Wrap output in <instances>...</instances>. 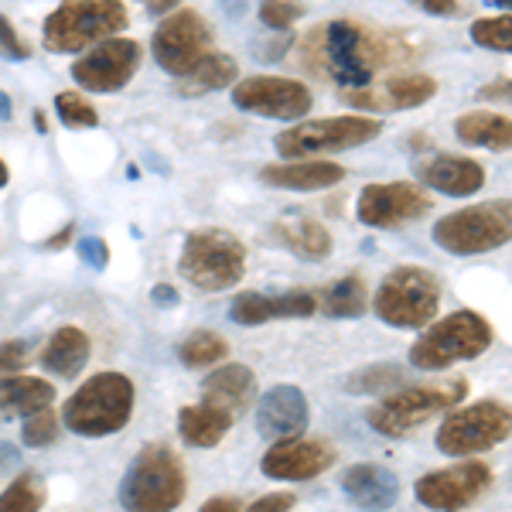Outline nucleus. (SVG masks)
<instances>
[{
  "mask_svg": "<svg viewBox=\"0 0 512 512\" xmlns=\"http://www.w3.org/2000/svg\"><path fill=\"white\" fill-rule=\"evenodd\" d=\"M335 458L338 454L332 444L294 437V441H280L263 454L260 472L267 478H277V482H308V478L328 472L335 465Z\"/></svg>",
  "mask_w": 512,
  "mask_h": 512,
  "instance_id": "nucleus-18",
  "label": "nucleus"
},
{
  "mask_svg": "<svg viewBox=\"0 0 512 512\" xmlns=\"http://www.w3.org/2000/svg\"><path fill=\"white\" fill-rule=\"evenodd\" d=\"M512 434V407L499 400H478L472 407L448 410L437 427V451L448 458H468V454L492 451Z\"/></svg>",
  "mask_w": 512,
  "mask_h": 512,
  "instance_id": "nucleus-11",
  "label": "nucleus"
},
{
  "mask_svg": "<svg viewBox=\"0 0 512 512\" xmlns=\"http://www.w3.org/2000/svg\"><path fill=\"white\" fill-rule=\"evenodd\" d=\"M492 489V468L485 461H465L451 468H437L417 478L414 495L420 506L437 512H461Z\"/></svg>",
  "mask_w": 512,
  "mask_h": 512,
  "instance_id": "nucleus-12",
  "label": "nucleus"
},
{
  "mask_svg": "<svg viewBox=\"0 0 512 512\" xmlns=\"http://www.w3.org/2000/svg\"><path fill=\"white\" fill-rule=\"evenodd\" d=\"M151 301H154V304H161V308H175L181 297H178V291H175L171 284H158V287L151 291Z\"/></svg>",
  "mask_w": 512,
  "mask_h": 512,
  "instance_id": "nucleus-46",
  "label": "nucleus"
},
{
  "mask_svg": "<svg viewBox=\"0 0 512 512\" xmlns=\"http://www.w3.org/2000/svg\"><path fill=\"white\" fill-rule=\"evenodd\" d=\"M14 461H18V451H14L11 444H0V468L14 465Z\"/></svg>",
  "mask_w": 512,
  "mask_h": 512,
  "instance_id": "nucleus-48",
  "label": "nucleus"
},
{
  "mask_svg": "<svg viewBox=\"0 0 512 512\" xmlns=\"http://www.w3.org/2000/svg\"><path fill=\"white\" fill-rule=\"evenodd\" d=\"M420 185H427L431 192L451 195V198H468L485 188V168L472 158H458V154H437L417 164Z\"/></svg>",
  "mask_w": 512,
  "mask_h": 512,
  "instance_id": "nucleus-21",
  "label": "nucleus"
},
{
  "mask_svg": "<svg viewBox=\"0 0 512 512\" xmlns=\"http://www.w3.org/2000/svg\"><path fill=\"white\" fill-rule=\"evenodd\" d=\"M89 352H93L89 335L76 325H65L41 349V366L62 379H76L82 373V366L89 362Z\"/></svg>",
  "mask_w": 512,
  "mask_h": 512,
  "instance_id": "nucleus-25",
  "label": "nucleus"
},
{
  "mask_svg": "<svg viewBox=\"0 0 512 512\" xmlns=\"http://www.w3.org/2000/svg\"><path fill=\"white\" fill-rule=\"evenodd\" d=\"M134 383L123 373H96L65 400L62 424L79 437L120 434L134 414Z\"/></svg>",
  "mask_w": 512,
  "mask_h": 512,
  "instance_id": "nucleus-2",
  "label": "nucleus"
},
{
  "mask_svg": "<svg viewBox=\"0 0 512 512\" xmlns=\"http://www.w3.org/2000/svg\"><path fill=\"white\" fill-rule=\"evenodd\" d=\"M274 239L284 250H291L301 260H325L332 253V233H328L321 222L315 219H291V222H277L274 226Z\"/></svg>",
  "mask_w": 512,
  "mask_h": 512,
  "instance_id": "nucleus-30",
  "label": "nucleus"
},
{
  "mask_svg": "<svg viewBox=\"0 0 512 512\" xmlns=\"http://www.w3.org/2000/svg\"><path fill=\"white\" fill-rule=\"evenodd\" d=\"M454 137L465 147H485V151H512V120L492 110H475L454 120Z\"/></svg>",
  "mask_w": 512,
  "mask_h": 512,
  "instance_id": "nucleus-27",
  "label": "nucleus"
},
{
  "mask_svg": "<svg viewBox=\"0 0 512 512\" xmlns=\"http://www.w3.org/2000/svg\"><path fill=\"white\" fill-rule=\"evenodd\" d=\"M297 502L294 492H274V495H260L256 502H250L243 512H291Z\"/></svg>",
  "mask_w": 512,
  "mask_h": 512,
  "instance_id": "nucleus-42",
  "label": "nucleus"
},
{
  "mask_svg": "<svg viewBox=\"0 0 512 512\" xmlns=\"http://www.w3.org/2000/svg\"><path fill=\"white\" fill-rule=\"evenodd\" d=\"M362 226L373 229H396L407 226L431 212V198L414 181H390V185H366L355 202Z\"/></svg>",
  "mask_w": 512,
  "mask_h": 512,
  "instance_id": "nucleus-16",
  "label": "nucleus"
},
{
  "mask_svg": "<svg viewBox=\"0 0 512 512\" xmlns=\"http://www.w3.org/2000/svg\"><path fill=\"white\" fill-rule=\"evenodd\" d=\"M185 465L168 444H147L120 482L123 512H171L185 502Z\"/></svg>",
  "mask_w": 512,
  "mask_h": 512,
  "instance_id": "nucleus-3",
  "label": "nucleus"
},
{
  "mask_svg": "<svg viewBox=\"0 0 512 512\" xmlns=\"http://www.w3.org/2000/svg\"><path fill=\"white\" fill-rule=\"evenodd\" d=\"M304 4L301 0H260V21L274 31H287L301 21Z\"/></svg>",
  "mask_w": 512,
  "mask_h": 512,
  "instance_id": "nucleus-38",
  "label": "nucleus"
},
{
  "mask_svg": "<svg viewBox=\"0 0 512 512\" xmlns=\"http://www.w3.org/2000/svg\"><path fill=\"white\" fill-rule=\"evenodd\" d=\"M253 396H256V376L243 362H226V366L212 369L202 379V403H212V407L226 410L233 417L250 407Z\"/></svg>",
  "mask_w": 512,
  "mask_h": 512,
  "instance_id": "nucleus-22",
  "label": "nucleus"
},
{
  "mask_svg": "<svg viewBox=\"0 0 512 512\" xmlns=\"http://www.w3.org/2000/svg\"><path fill=\"white\" fill-rule=\"evenodd\" d=\"M140 4H144L151 14H168V11H175L181 0H140Z\"/></svg>",
  "mask_w": 512,
  "mask_h": 512,
  "instance_id": "nucleus-47",
  "label": "nucleus"
},
{
  "mask_svg": "<svg viewBox=\"0 0 512 512\" xmlns=\"http://www.w3.org/2000/svg\"><path fill=\"white\" fill-rule=\"evenodd\" d=\"M342 492L349 495L359 509L383 512L393 509L400 499V478L383 465H352L342 475Z\"/></svg>",
  "mask_w": 512,
  "mask_h": 512,
  "instance_id": "nucleus-23",
  "label": "nucleus"
},
{
  "mask_svg": "<svg viewBox=\"0 0 512 512\" xmlns=\"http://www.w3.org/2000/svg\"><path fill=\"white\" fill-rule=\"evenodd\" d=\"M45 506V482L38 472H21L0 492V512H41Z\"/></svg>",
  "mask_w": 512,
  "mask_h": 512,
  "instance_id": "nucleus-32",
  "label": "nucleus"
},
{
  "mask_svg": "<svg viewBox=\"0 0 512 512\" xmlns=\"http://www.w3.org/2000/svg\"><path fill=\"white\" fill-rule=\"evenodd\" d=\"M345 178L342 164L332 161H291V164H267L260 171V181L284 192H321Z\"/></svg>",
  "mask_w": 512,
  "mask_h": 512,
  "instance_id": "nucleus-24",
  "label": "nucleus"
},
{
  "mask_svg": "<svg viewBox=\"0 0 512 512\" xmlns=\"http://www.w3.org/2000/svg\"><path fill=\"white\" fill-rule=\"evenodd\" d=\"M311 417L308 396L297 386H274L260 396L256 403V431H260L263 441L280 444V441H294V437L304 434Z\"/></svg>",
  "mask_w": 512,
  "mask_h": 512,
  "instance_id": "nucleus-19",
  "label": "nucleus"
},
{
  "mask_svg": "<svg viewBox=\"0 0 512 512\" xmlns=\"http://www.w3.org/2000/svg\"><path fill=\"white\" fill-rule=\"evenodd\" d=\"M472 41L489 52H512V14L502 18H478L472 24Z\"/></svg>",
  "mask_w": 512,
  "mask_h": 512,
  "instance_id": "nucleus-36",
  "label": "nucleus"
},
{
  "mask_svg": "<svg viewBox=\"0 0 512 512\" xmlns=\"http://www.w3.org/2000/svg\"><path fill=\"white\" fill-rule=\"evenodd\" d=\"M373 311L390 328H427L441 311V280L427 267H396L379 284Z\"/></svg>",
  "mask_w": 512,
  "mask_h": 512,
  "instance_id": "nucleus-8",
  "label": "nucleus"
},
{
  "mask_svg": "<svg viewBox=\"0 0 512 512\" xmlns=\"http://www.w3.org/2000/svg\"><path fill=\"white\" fill-rule=\"evenodd\" d=\"M407 41L373 31L359 21L338 18L315 28L304 41V59L321 79H332L335 86L349 89H369L379 72L410 59Z\"/></svg>",
  "mask_w": 512,
  "mask_h": 512,
  "instance_id": "nucleus-1",
  "label": "nucleus"
},
{
  "mask_svg": "<svg viewBox=\"0 0 512 512\" xmlns=\"http://www.w3.org/2000/svg\"><path fill=\"white\" fill-rule=\"evenodd\" d=\"M59 414L55 410H38V414H31V417H24V424H21V441L28 444V448H52L55 444V437H59Z\"/></svg>",
  "mask_w": 512,
  "mask_h": 512,
  "instance_id": "nucleus-37",
  "label": "nucleus"
},
{
  "mask_svg": "<svg viewBox=\"0 0 512 512\" xmlns=\"http://www.w3.org/2000/svg\"><path fill=\"white\" fill-rule=\"evenodd\" d=\"M14 117V106H11V96L0 93V120H11Z\"/></svg>",
  "mask_w": 512,
  "mask_h": 512,
  "instance_id": "nucleus-50",
  "label": "nucleus"
},
{
  "mask_svg": "<svg viewBox=\"0 0 512 512\" xmlns=\"http://www.w3.org/2000/svg\"><path fill=\"white\" fill-rule=\"evenodd\" d=\"M233 427V414L212 407V403H195V407L178 410V434L192 448H216Z\"/></svg>",
  "mask_w": 512,
  "mask_h": 512,
  "instance_id": "nucleus-28",
  "label": "nucleus"
},
{
  "mask_svg": "<svg viewBox=\"0 0 512 512\" xmlns=\"http://www.w3.org/2000/svg\"><path fill=\"white\" fill-rule=\"evenodd\" d=\"M178 274L198 291H229L246 277V246L229 229L205 226L185 236Z\"/></svg>",
  "mask_w": 512,
  "mask_h": 512,
  "instance_id": "nucleus-5",
  "label": "nucleus"
},
{
  "mask_svg": "<svg viewBox=\"0 0 512 512\" xmlns=\"http://www.w3.org/2000/svg\"><path fill=\"white\" fill-rule=\"evenodd\" d=\"M468 393V379H444V383H424V386H403L390 390L383 400L366 414L369 427L383 437H407L427 424L437 414H448L458 407Z\"/></svg>",
  "mask_w": 512,
  "mask_h": 512,
  "instance_id": "nucleus-6",
  "label": "nucleus"
},
{
  "mask_svg": "<svg viewBox=\"0 0 512 512\" xmlns=\"http://www.w3.org/2000/svg\"><path fill=\"white\" fill-rule=\"evenodd\" d=\"M366 304L369 294L362 277H342L332 287H325V294H321V311L328 318H359L366 315Z\"/></svg>",
  "mask_w": 512,
  "mask_h": 512,
  "instance_id": "nucleus-31",
  "label": "nucleus"
},
{
  "mask_svg": "<svg viewBox=\"0 0 512 512\" xmlns=\"http://www.w3.org/2000/svg\"><path fill=\"white\" fill-rule=\"evenodd\" d=\"M229 355V345L226 338L216 335V332H192L185 342L178 345V359L185 362L188 369H198V366H216Z\"/></svg>",
  "mask_w": 512,
  "mask_h": 512,
  "instance_id": "nucleus-33",
  "label": "nucleus"
},
{
  "mask_svg": "<svg viewBox=\"0 0 512 512\" xmlns=\"http://www.w3.org/2000/svg\"><path fill=\"white\" fill-rule=\"evenodd\" d=\"M318 311V297L311 291H287V294H239L229 304V318L236 325H267V321L280 318H311Z\"/></svg>",
  "mask_w": 512,
  "mask_h": 512,
  "instance_id": "nucleus-20",
  "label": "nucleus"
},
{
  "mask_svg": "<svg viewBox=\"0 0 512 512\" xmlns=\"http://www.w3.org/2000/svg\"><path fill=\"white\" fill-rule=\"evenodd\" d=\"M69 236H72V226H65V229H62V233H59V236H52V239H48V243H45V246H48V250H59V246H65V243H69Z\"/></svg>",
  "mask_w": 512,
  "mask_h": 512,
  "instance_id": "nucleus-49",
  "label": "nucleus"
},
{
  "mask_svg": "<svg viewBox=\"0 0 512 512\" xmlns=\"http://www.w3.org/2000/svg\"><path fill=\"white\" fill-rule=\"evenodd\" d=\"M35 127L41 130V134H45V130H48V123H45V113H41V110H35Z\"/></svg>",
  "mask_w": 512,
  "mask_h": 512,
  "instance_id": "nucleus-51",
  "label": "nucleus"
},
{
  "mask_svg": "<svg viewBox=\"0 0 512 512\" xmlns=\"http://www.w3.org/2000/svg\"><path fill=\"white\" fill-rule=\"evenodd\" d=\"M76 250L82 256V263H86V267H93V270H103L106 263H110V246H106L99 236H82Z\"/></svg>",
  "mask_w": 512,
  "mask_h": 512,
  "instance_id": "nucleus-41",
  "label": "nucleus"
},
{
  "mask_svg": "<svg viewBox=\"0 0 512 512\" xmlns=\"http://www.w3.org/2000/svg\"><path fill=\"white\" fill-rule=\"evenodd\" d=\"M127 28V7L120 0H62L41 24L45 48L55 55H76L82 48L120 35Z\"/></svg>",
  "mask_w": 512,
  "mask_h": 512,
  "instance_id": "nucleus-4",
  "label": "nucleus"
},
{
  "mask_svg": "<svg viewBox=\"0 0 512 512\" xmlns=\"http://www.w3.org/2000/svg\"><path fill=\"white\" fill-rule=\"evenodd\" d=\"M55 386L35 376H14L7 383H0V420L11 417H31L38 410L52 407Z\"/></svg>",
  "mask_w": 512,
  "mask_h": 512,
  "instance_id": "nucleus-29",
  "label": "nucleus"
},
{
  "mask_svg": "<svg viewBox=\"0 0 512 512\" xmlns=\"http://www.w3.org/2000/svg\"><path fill=\"white\" fill-rule=\"evenodd\" d=\"M198 512H239V499H233V495H212Z\"/></svg>",
  "mask_w": 512,
  "mask_h": 512,
  "instance_id": "nucleus-45",
  "label": "nucleus"
},
{
  "mask_svg": "<svg viewBox=\"0 0 512 512\" xmlns=\"http://www.w3.org/2000/svg\"><path fill=\"white\" fill-rule=\"evenodd\" d=\"M140 69V45L134 38H106L99 41L93 52H86L72 65V79L79 82L86 93L110 96L120 93Z\"/></svg>",
  "mask_w": 512,
  "mask_h": 512,
  "instance_id": "nucleus-14",
  "label": "nucleus"
},
{
  "mask_svg": "<svg viewBox=\"0 0 512 512\" xmlns=\"http://www.w3.org/2000/svg\"><path fill=\"white\" fill-rule=\"evenodd\" d=\"M492 338V325L478 311H454V315L427 325L424 335L410 345V366L424 369V373H441L454 362H468L489 352Z\"/></svg>",
  "mask_w": 512,
  "mask_h": 512,
  "instance_id": "nucleus-7",
  "label": "nucleus"
},
{
  "mask_svg": "<svg viewBox=\"0 0 512 512\" xmlns=\"http://www.w3.org/2000/svg\"><path fill=\"white\" fill-rule=\"evenodd\" d=\"M437 96V79L427 72H400L390 76L376 89H349L342 93L345 103L359 106L369 113H393V110H417Z\"/></svg>",
  "mask_w": 512,
  "mask_h": 512,
  "instance_id": "nucleus-17",
  "label": "nucleus"
},
{
  "mask_svg": "<svg viewBox=\"0 0 512 512\" xmlns=\"http://www.w3.org/2000/svg\"><path fill=\"white\" fill-rule=\"evenodd\" d=\"M383 134V120L355 113V117H325V120H301L294 127L280 130L274 147L287 161H311L318 154H338L362 147Z\"/></svg>",
  "mask_w": 512,
  "mask_h": 512,
  "instance_id": "nucleus-10",
  "label": "nucleus"
},
{
  "mask_svg": "<svg viewBox=\"0 0 512 512\" xmlns=\"http://www.w3.org/2000/svg\"><path fill=\"white\" fill-rule=\"evenodd\" d=\"M434 243L451 256H478L512 243V198L468 205L437 219Z\"/></svg>",
  "mask_w": 512,
  "mask_h": 512,
  "instance_id": "nucleus-9",
  "label": "nucleus"
},
{
  "mask_svg": "<svg viewBox=\"0 0 512 512\" xmlns=\"http://www.w3.org/2000/svg\"><path fill=\"white\" fill-rule=\"evenodd\" d=\"M0 52H4L7 59H14V62H24L31 55V48L24 45L21 35L14 31V24L7 21L4 14H0Z\"/></svg>",
  "mask_w": 512,
  "mask_h": 512,
  "instance_id": "nucleus-40",
  "label": "nucleus"
},
{
  "mask_svg": "<svg viewBox=\"0 0 512 512\" xmlns=\"http://www.w3.org/2000/svg\"><path fill=\"white\" fill-rule=\"evenodd\" d=\"M28 342L24 338H11V342L0 345V383L21 376V369L28 366Z\"/></svg>",
  "mask_w": 512,
  "mask_h": 512,
  "instance_id": "nucleus-39",
  "label": "nucleus"
},
{
  "mask_svg": "<svg viewBox=\"0 0 512 512\" xmlns=\"http://www.w3.org/2000/svg\"><path fill=\"white\" fill-rule=\"evenodd\" d=\"M236 59L233 55H222V52H205L185 76L175 79L178 96L195 99V96H209L216 89H226L236 82Z\"/></svg>",
  "mask_w": 512,
  "mask_h": 512,
  "instance_id": "nucleus-26",
  "label": "nucleus"
},
{
  "mask_svg": "<svg viewBox=\"0 0 512 512\" xmlns=\"http://www.w3.org/2000/svg\"><path fill=\"white\" fill-rule=\"evenodd\" d=\"M410 4H414L417 11L431 14V18H454V14L461 11L458 0H410Z\"/></svg>",
  "mask_w": 512,
  "mask_h": 512,
  "instance_id": "nucleus-43",
  "label": "nucleus"
},
{
  "mask_svg": "<svg viewBox=\"0 0 512 512\" xmlns=\"http://www.w3.org/2000/svg\"><path fill=\"white\" fill-rule=\"evenodd\" d=\"M7 181H11V171H7V164H4V161H0V188H4V185H7Z\"/></svg>",
  "mask_w": 512,
  "mask_h": 512,
  "instance_id": "nucleus-52",
  "label": "nucleus"
},
{
  "mask_svg": "<svg viewBox=\"0 0 512 512\" xmlns=\"http://www.w3.org/2000/svg\"><path fill=\"white\" fill-rule=\"evenodd\" d=\"M209 24L198 11H175L161 21V28L151 38L154 62L161 65L168 76H185L192 65L202 59L205 48H209Z\"/></svg>",
  "mask_w": 512,
  "mask_h": 512,
  "instance_id": "nucleus-15",
  "label": "nucleus"
},
{
  "mask_svg": "<svg viewBox=\"0 0 512 512\" xmlns=\"http://www.w3.org/2000/svg\"><path fill=\"white\" fill-rule=\"evenodd\" d=\"M311 89L284 76H246L233 86V106L253 117L270 120H301L311 113Z\"/></svg>",
  "mask_w": 512,
  "mask_h": 512,
  "instance_id": "nucleus-13",
  "label": "nucleus"
},
{
  "mask_svg": "<svg viewBox=\"0 0 512 512\" xmlns=\"http://www.w3.org/2000/svg\"><path fill=\"white\" fill-rule=\"evenodd\" d=\"M400 383H403V369L393 366V362H383V366H366L345 386H349V393H390Z\"/></svg>",
  "mask_w": 512,
  "mask_h": 512,
  "instance_id": "nucleus-34",
  "label": "nucleus"
},
{
  "mask_svg": "<svg viewBox=\"0 0 512 512\" xmlns=\"http://www.w3.org/2000/svg\"><path fill=\"white\" fill-rule=\"evenodd\" d=\"M482 99H492V103H512V79H499V82H489V86L478 89Z\"/></svg>",
  "mask_w": 512,
  "mask_h": 512,
  "instance_id": "nucleus-44",
  "label": "nucleus"
},
{
  "mask_svg": "<svg viewBox=\"0 0 512 512\" xmlns=\"http://www.w3.org/2000/svg\"><path fill=\"white\" fill-rule=\"evenodd\" d=\"M55 113L69 130H93L99 127V113L89 99H82V93H59L55 96Z\"/></svg>",
  "mask_w": 512,
  "mask_h": 512,
  "instance_id": "nucleus-35",
  "label": "nucleus"
},
{
  "mask_svg": "<svg viewBox=\"0 0 512 512\" xmlns=\"http://www.w3.org/2000/svg\"><path fill=\"white\" fill-rule=\"evenodd\" d=\"M495 7H499V11H512V0H492Z\"/></svg>",
  "mask_w": 512,
  "mask_h": 512,
  "instance_id": "nucleus-53",
  "label": "nucleus"
}]
</instances>
